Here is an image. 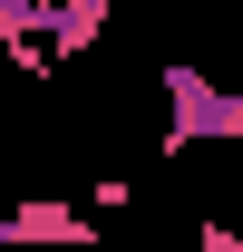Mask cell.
<instances>
[{
	"label": "cell",
	"mask_w": 243,
	"mask_h": 252,
	"mask_svg": "<svg viewBox=\"0 0 243 252\" xmlns=\"http://www.w3.org/2000/svg\"><path fill=\"white\" fill-rule=\"evenodd\" d=\"M243 136V97H224L204 68H165V146L156 156H195V146H234Z\"/></svg>",
	"instance_id": "1"
},
{
	"label": "cell",
	"mask_w": 243,
	"mask_h": 252,
	"mask_svg": "<svg viewBox=\"0 0 243 252\" xmlns=\"http://www.w3.org/2000/svg\"><path fill=\"white\" fill-rule=\"evenodd\" d=\"M88 243H107L88 204H68V194H20L10 204V252H88Z\"/></svg>",
	"instance_id": "2"
},
{
	"label": "cell",
	"mask_w": 243,
	"mask_h": 252,
	"mask_svg": "<svg viewBox=\"0 0 243 252\" xmlns=\"http://www.w3.org/2000/svg\"><path fill=\"white\" fill-rule=\"evenodd\" d=\"M78 204H88V214H126V204H136V185H126V175H97Z\"/></svg>",
	"instance_id": "3"
},
{
	"label": "cell",
	"mask_w": 243,
	"mask_h": 252,
	"mask_svg": "<svg viewBox=\"0 0 243 252\" xmlns=\"http://www.w3.org/2000/svg\"><path fill=\"white\" fill-rule=\"evenodd\" d=\"M195 252H243V223H234V214H214V223H195Z\"/></svg>",
	"instance_id": "4"
},
{
	"label": "cell",
	"mask_w": 243,
	"mask_h": 252,
	"mask_svg": "<svg viewBox=\"0 0 243 252\" xmlns=\"http://www.w3.org/2000/svg\"><path fill=\"white\" fill-rule=\"evenodd\" d=\"M0 243H10V204H0Z\"/></svg>",
	"instance_id": "5"
},
{
	"label": "cell",
	"mask_w": 243,
	"mask_h": 252,
	"mask_svg": "<svg viewBox=\"0 0 243 252\" xmlns=\"http://www.w3.org/2000/svg\"><path fill=\"white\" fill-rule=\"evenodd\" d=\"M234 223H243V185H234Z\"/></svg>",
	"instance_id": "6"
},
{
	"label": "cell",
	"mask_w": 243,
	"mask_h": 252,
	"mask_svg": "<svg viewBox=\"0 0 243 252\" xmlns=\"http://www.w3.org/2000/svg\"><path fill=\"white\" fill-rule=\"evenodd\" d=\"M0 117H10V97H0Z\"/></svg>",
	"instance_id": "7"
},
{
	"label": "cell",
	"mask_w": 243,
	"mask_h": 252,
	"mask_svg": "<svg viewBox=\"0 0 243 252\" xmlns=\"http://www.w3.org/2000/svg\"><path fill=\"white\" fill-rule=\"evenodd\" d=\"M185 252H195V243H185Z\"/></svg>",
	"instance_id": "8"
}]
</instances>
